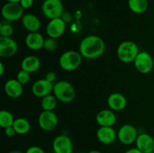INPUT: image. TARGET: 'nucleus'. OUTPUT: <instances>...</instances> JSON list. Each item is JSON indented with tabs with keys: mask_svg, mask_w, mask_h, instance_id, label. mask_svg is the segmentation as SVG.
<instances>
[{
	"mask_svg": "<svg viewBox=\"0 0 154 153\" xmlns=\"http://www.w3.org/2000/svg\"><path fill=\"white\" fill-rule=\"evenodd\" d=\"M25 153H46L45 150L40 146H30L27 148V150L26 151Z\"/></svg>",
	"mask_w": 154,
	"mask_h": 153,
	"instance_id": "29",
	"label": "nucleus"
},
{
	"mask_svg": "<svg viewBox=\"0 0 154 153\" xmlns=\"http://www.w3.org/2000/svg\"><path fill=\"white\" fill-rule=\"evenodd\" d=\"M23 15L24 9L20 3L8 2L2 8V16L5 20L8 22H13L22 19Z\"/></svg>",
	"mask_w": 154,
	"mask_h": 153,
	"instance_id": "6",
	"label": "nucleus"
},
{
	"mask_svg": "<svg viewBox=\"0 0 154 153\" xmlns=\"http://www.w3.org/2000/svg\"><path fill=\"white\" fill-rule=\"evenodd\" d=\"M14 33V28L11 22L6 21L0 25V34L3 37H11Z\"/></svg>",
	"mask_w": 154,
	"mask_h": 153,
	"instance_id": "26",
	"label": "nucleus"
},
{
	"mask_svg": "<svg viewBox=\"0 0 154 153\" xmlns=\"http://www.w3.org/2000/svg\"><path fill=\"white\" fill-rule=\"evenodd\" d=\"M20 4L23 8V9H28L33 4V0H20Z\"/></svg>",
	"mask_w": 154,
	"mask_h": 153,
	"instance_id": "32",
	"label": "nucleus"
},
{
	"mask_svg": "<svg viewBox=\"0 0 154 153\" xmlns=\"http://www.w3.org/2000/svg\"><path fill=\"white\" fill-rule=\"evenodd\" d=\"M5 134L8 137H13V136H14L17 134V132L13 126H10V127L5 128Z\"/></svg>",
	"mask_w": 154,
	"mask_h": 153,
	"instance_id": "30",
	"label": "nucleus"
},
{
	"mask_svg": "<svg viewBox=\"0 0 154 153\" xmlns=\"http://www.w3.org/2000/svg\"><path fill=\"white\" fill-rule=\"evenodd\" d=\"M4 89L8 97L17 98L23 93V85L17 79H10L5 84Z\"/></svg>",
	"mask_w": 154,
	"mask_h": 153,
	"instance_id": "17",
	"label": "nucleus"
},
{
	"mask_svg": "<svg viewBox=\"0 0 154 153\" xmlns=\"http://www.w3.org/2000/svg\"><path fill=\"white\" fill-rule=\"evenodd\" d=\"M54 153H73L74 146L72 140L66 134H60L54 138L52 143Z\"/></svg>",
	"mask_w": 154,
	"mask_h": 153,
	"instance_id": "10",
	"label": "nucleus"
},
{
	"mask_svg": "<svg viewBox=\"0 0 154 153\" xmlns=\"http://www.w3.org/2000/svg\"><path fill=\"white\" fill-rule=\"evenodd\" d=\"M108 105L113 111H121L126 108L127 100L121 93L114 92L108 96Z\"/></svg>",
	"mask_w": 154,
	"mask_h": 153,
	"instance_id": "18",
	"label": "nucleus"
},
{
	"mask_svg": "<svg viewBox=\"0 0 154 153\" xmlns=\"http://www.w3.org/2000/svg\"><path fill=\"white\" fill-rule=\"evenodd\" d=\"M16 79L19 81L20 83L23 85H26V84L29 83L31 80V76H30V73L26 71V70H20L17 74Z\"/></svg>",
	"mask_w": 154,
	"mask_h": 153,
	"instance_id": "27",
	"label": "nucleus"
},
{
	"mask_svg": "<svg viewBox=\"0 0 154 153\" xmlns=\"http://www.w3.org/2000/svg\"><path fill=\"white\" fill-rule=\"evenodd\" d=\"M57 99L54 94H48L42 98L41 101V106L43 110L54 111L57 105Z\"/></svg>",
	"mask_w": 154,
	"mask_h": 153,
	"instance_id": "25",
	"label": "nucleus"
},
{
	"mask_svg": "<svg viewBox=\"0 0 154 153\" xmlns=\"http://www.w3.org/2000/svg\"><path fill=\"white\" fill-rule=\"evenodd\" d=\"M8 2H15V3H20V0H7Z\"/></svg>",
	"mask_w": 154,
	"mask_h": 153,
	"instance_id": "37",
	"label": "nucleus"
},
{
	"mask_svg": "<svg viewBox=\"0 0 154 153\" xmlns=\"http://www.w3.org/2000/svg\"><path fill=\"white\" fill-rule=\"evenodd\" d=\"M88 153H102V152H101L99 151V150H91V151L89 152Z\"/></svg>",
	"mask_w": 154,
	"mask_h": 153,
	"instance_id": "38",
	"label": "nucleus"
},
{
	"mask_svg": "<svg viewBox=\"0 0 154 153\" xmlns=\"http://www.w3.org/2000/svg\"><path fill=\"white\" fill-rule=\"evenodd\" d=\"M124 153H142L138 148H131L129 149L126 150Z\"/></svg>",
	"mask_w": 154,
	"mask_h": 153,
	"instance_id": "34",
	"label": "nucleus"
},
{
	"mask_svg": "<svg viewBox=\"0 0 154 153\" xmlns=\"http://www.w3.org/2000/svg\"><path fill=\"white\" fill-rule=\"evenodd\" d=\"M53 93L57 100L63 103H70L76 95L75 87L66 80H60L54 83Z\"/></svg>",
	"mask_w": 154,
	"mask_h": 153,
	"instance_id": "2",
	"label": "nucleus"
},
{
	"mask_svg": "<svg viewBox=\"0 0 154 153\" xmlns=\"http://www.w3.org/2000/svg\"><path fill=\"white\" fill-rule=\"evenodd\" d=\"M58 46V44L57 41L56 40L55 38H53L49 37L48 38L45 39V43H44V48H45L46 50L50 51V52H52L54 51Z\"/></svg>",
	"mask_w": 154,
	"mask_h": 153,
	"instance_id": "28",
	"label": "nucleus"
},
{
	"mask_svg": "<svg viewBox=\"0 0 154 153\" xmlns=\"http://www.w3.org/2000/svg\"><path fill=\"white\" fill-rule=\"evenodd\" d=\"M5 72L4 64L2 62H0V76H2Z\"/></svg>",
	"mask_w": 154,
	"mask_h": 153,
	"instance_id": "35",
	"label": "nucleus"
},
{
	"mask_svg": "<svg viewBox=\"0 0 154 153\" xmlns=\"http://www.w3.org/2000/svg\"><path fill=\"white\" fill-rule=\"evenodd\" d=\"M78 153H84V152H78Z\"/></svg>",
	"mask_w": 154,
	"mask_h": 153,
	"instance_id": "39",
	"label": "nucleus"
},
{
	"mask_svg": "<svg viewBox=\"0 0 154 153\" xmlns=\"http://www.w3.org/2000/svg\"><path fill=\"white\" fill-rule=\"evenodd\" d=\"M128 5L134 13L142 14L147 10L149 3L148 0H129Z\"/></svg>",
	"mask_w": 154,
	"mask_h": 153,
	"instance_id": "23",
	"label": "nucleus"
},
{
	"mask_svg": "<svg viewBox=\"0 0 154 153\" xmlns=\"http://www.w3.org/2000/svg\"><path fill=\"white\" fill-rule=\"evenodd\" d=\"M61 18L63 20V21H64L66 24L70 23V22L72 21V20H73V18H72V15L71 14V13H69V12L68 11L63 12V14L61 16Z\"/></svg>",
	"mask_w": 154,
	"mask_h": 153,
	"instance_id": "31",
	"label": "nucleus"
},
{
	"mask_svg": "<svg viewBox=\"0 0 154 153\" xmlns=\"http://www.w3.org/2000/svg\"><path fill=\"white\" fill-rule=\"evenodd\" d=\"M8 153H23V152L20 151V150H17V149H14V150H12V151L9 152Z\"/></svg>",
	"mask_w": 154,
	"mask_h": 153,
	"instance_id": "36",
	"label": "nucleus"
},
{
	"mask_svg": "<svg viewBox=\"0 0 154 153\" xmlns=\"http://www.w3.org/2000/svg\"><path fill=\"white\" fill-rule=\"evenodd\" d=\"M84 57L81 52L75 50H68L60 57L59 63L62 69L66 71H72L80 67Z\"/></svg>",
	"mask_w": 154,
	"mask_h": 153,
	"instance_id": "4",
	"label": "nucleus"
},
{
	"mask_svg": "<svg viewBox=\"0 0 154 153\" xmlns=\"http://www.w3.org/2000/svg\"><path fill=\"white\" fill-rule=\"evenodd\" d=\"M66 23L61 17L52 19L49 21L46 27V32L49 37L58 38L65 32Z\"/></svg>",
	"mask_w": 154,
	"mask_h": 153,
	"instance_id": "12",
	"label": "nucleus"
},
{
	"mask_svg": "<svg viewBox=\"0 0 154 153\" xmlns=\"http://www.w3.org/2000/svg\"><path fill=\"white\" fill-rule=\"evenodd\" d=\"M42 11L50 20L61 17L64 7L61 0H45L42 5Z\"/></svg>",
	"mask_w": 154,
	"mask_h": 153,
	"instance_id": "5",
	"label": "nucleus"
},
{
	"mask_svg": "<svg viewBox=\"0 0 154 153\" xmlns=\"http://www.w3.org/2000/svg\"><path fill=\"white\" fill-rule=\"evenodd\" d=\"M18 51V44L11 37L0 36V56L8 58L14 56Z\"/></svg>",
	"mask_w": 154,
	"mask_h": 153,
	"instance_id": "11",
	"label": "nucleus"
},
{
	"mask_svg": "<svg viewBox=\"0 0 154 153\" xmlns=\"http://www.w3.org/2000/svg\"><path fill=\"white\" fill-rule=\"evenodd\" d=\"M96 120L100 127H113L117 122V116L112 110L105 109L98 112Z\"/></svg>",
	"mask_w": 154,
	"mask_h": 153,
	"instance_id": "16",
	"label": "nucleus"
},
{
	"mask_svg": "<svg viewBox=\"0 0 154 153\" xmlns=\"http://www.w3.org/2000/svg\"><path fill=\"white\" fill-rule=\"evenodd\" d=\"M133 62L136 70L144 74L150 73L153 68V59L147 51L139 52Z\"/></svg>",
	"mask_w": 154,
	"mask_h": 153,
	"instance_id": "7",
	"label": "nucleus"
},
{
	"mask_svg": "<svg viewBox=\"0 0 154 153\" xmlns=\"http://www.w3.org/2000/svg\"><path fill=\"white\" fill-rule=\"evenodd\" d=\"M13 127L14 128L17 134L23 135L28 133L31 129V124L27 118H15Z\"/></svg>",
	"mask_w": 154,
	"mask_h": 153,
	"instance_id": "22",
	"label": "nucleus"
},
{
	"mask_svg": "<svg viewBox=\"0 0 154 153\" xmlns=\"http://www.w3.org/2000/svg\"><path fill=\"white\" fill-rule=\"evenodd\" d=\"M105 50V41L99 36L87 35L82 39L79 46V52L82 56L88 59L100 57Z\"/></svg>",
	"mask_w": 154,
	"mask_h": 153,
	"instance_id": "1",
	"label": "nucleus"
},
{
	"mask_svg": "<svg viewBox=\"0 0 154 153\" xmlns=\"http://www.w3.org/2000/svg\"><path fill=\"white\" fill-rule=\"evenodd\" d=\"M96 136L101 143L110 145L115 142L117 133L113 127H100L96 132Z\"/></svg>",
	"mask_w": 154,
	"mask_h": 153,
	"instance_id": "15",
	"label": "nucleus"
},
{
	"mask_svg": "<svg viewBox=\"0 0 154 153\" xmlns=\"http://www.w3.org/2000/svg\"><path fill=\"white\" fill-rule=\"evenodd\" d=\"M46 78L48 80H49L50 82H54L56 80V74L54 73V71H50L46 75Z\"/></svg>",
	"mask_w": 154,
	"mask_h": 153,
	"instance_id": "33",
	"label": "nucleus"
},
{
	"mask_svg": "<svg viewBox=\"0 0 154 153\" xmlns=\"http://www.w3.org/2000/svg\"><path fill=\"white\" fill-rule=\"evenodd\" d=\"M54 82L45 79H40L35 81L32 86V92L35 96L38 98H44L51 94L54 90Z\"/></svg>",
	"mask_w": 154,
	"mask_h": 153,
	"instance_id": "13",
	"label": "nucleus"
},
{
	"mask_svg": "<svg viewBox=\"0 0 154 153\" xmlns=\"http://www.w3.org/2000/svg\"><path fill=\"white\" fill-rule=\"evenodd\" d=\"M41 66L40 59L35 56H28L21 62V70H26L29 73H35Z\"/></svg>",
	"mask_w": 154,
	"mask_h": 153,
	"instance_id": "21",
	"label": "nucleus"
},
{
	"mask_svg": "<svg viewBox=\"0 0 154 153\" xmlns=\"http://www.w3.org/2000/svg\"><path fill=\"white\" fill-rule=\"evenodd\" d=\"M45 40L43 35L38 32H29L25 38V43L27 47L32 50H38L44 48Z\"/></svg>",
	"mask_w": 154,
	"mask_h": 153,
	"instance_id": "19",
	"label": "nucleus"
},
{
	"mask_svg": "<svg viewBox=\"0 0 154 153\" xmlns=\"http://www.w3.org/2000/svg\"><path fill=\"white\" fill-rule=\"evenodd\" d=\"M15 118L14 115L8 110H2L0 111V126L2 128H6L10 126H13Z\"/></svg>",
	"mask_w": 154,
	"mask_h": 153,
	"instance_id": "24",
	"label": "nucleus"
},
{
	"mask_svg": "<svg viewBox=\"0 0 154 153\" xmlns=\"http://www.w3.org/2000/svg\"><path fill=\"white\" fill-rule=\"evenodd\" d=\"M138 136L136 128L130 124L122 125L117 132V139L123 145H131L135 142Z\"/></svg>",
	"mask_w": 154,
	"mask_h": 153,
	"instance_id": "8",
	"label": "nucleus"
},
{
	"mask_svg": "<svg viewBox=\"0 0 154 153\" xmlns=\"http://www.w3.org/2000/svg\"><path fill=\"white\" fill-rule=\"evenodd\" d=\"M136 148L142 153H153L154 139L151 135L146 133L138 134L135 141Z\"/></svg>",
	"mask_w": 154,
	"mask_h": 153,
	"instance_id": "14",
	"label": "nucleus"
},
{
	"mask_svg": "<svg viewBox=\"0 0 154 153\" xmlns=\"http://www.w3.org/2000/svg\"><path fill=\"white\" fill-rule=\"evenodd\" d=\"M139 52L138 45L131 40L121 42L117 50V57L123 63L133 62Z\"/></svg>",
	"mask_w": 154,
	"mask_h": 153,
	"instance_id": "3",
	"label": "nucleus"
},
{
	"mask_svg": "<svg viewBox=\"0 0 154 153\" xmlns=\"http://www.w3.org/2000/svg\"><path fill=\"white\" fill-rule=\"evenodd\" d=\"M24 28L29 32H38L41 28V21L36 15L32 14H26L21 19Z\"/></svg>",
	"mask_w": 154,
	"mask_h": 153,
	"instance_id": "20",
	"label": "nucleus"
},
{
	"mask_svg": "<svg viewBox=\"0 0 154 153\" xmlns=\"http://www.w3.org/2000/svg\"><path fill=\"white\" fill-rule=\"evenodd\" d=\"M38 125L45 131H52L58 125V117L54 111L43 110L38 116Z\"/></svg>",
	"mask_w": 154,
	"mask_h": 153,
	"instance_id": "9",
	"label": "nucleus"
}]
</instances>
